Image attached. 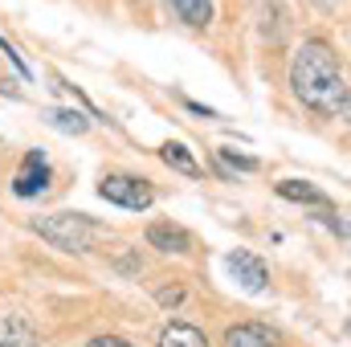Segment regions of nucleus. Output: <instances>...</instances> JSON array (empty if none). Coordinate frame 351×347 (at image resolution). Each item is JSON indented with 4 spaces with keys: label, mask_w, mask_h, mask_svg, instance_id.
I'll return each instance as SVG.
<instances>
[{
    "label": "nucleus",
    "mask_w": 351,
    "mask_h": 347,
    "mask_svg": "<svg viewBox=\"0 0 351 347\" xmlns=\"http://www.w3.org/2000/svg\"><path fill=\"white\" fill-rule=\"evenodd\" d=\"M290 90L306 110H315L323 119H348L351 94H348V78H343V62H339L331 41L311 37V41H302L294 49V58H290Z\"/></svg>",
    "instance_id": "nucleus-1"
},
{
    "label": "nucleus",
    "mask_w": 351,
    "mask_h": 347,
    "mask_svg": "<svg viewBox=\"0 0 351 347\" xmlns=\"http://www.w3.org/2000/svg\"><path fill=\"white\" fill-rule=\"evenodd\" d=\"M33 233L45 237L53 250H66V254H90L106 229L98 221H90L86 213H53V217H37L33 221Z\"/></svg>",
    "instance_id": "nucleus-2"
},
{
    "label": "nucleus",
    "mask_w": 351,
    "mask_h": 347,
    "mask_svg": "<svg viewBox=\"0 0 351 347\" xmlns=\"http://www.w3.org/2000/svg\"><path fill=\"white\" fill-rule=\"evenodd\" d=\"M98 196L106 200V204H119V208H131V213H143V208H152V200H156V192H152V180H139V176H102V184H98Z\"/></svg>",
    "instance_id": "nucleus-3"
},
{
    "label": "nucleus",
    "mask_w": 351,
    "mask_h": 347,
    "mask_svg": "<svg viewBox=\"0 0 351 347\" xmlns=\"http://www.w3.org/2000/svg\"><path fill=\"white\" fill-rule=\"evenodd\" d=\"M49 188V160H45V152H29L25 160H21V168L12 176V192L21 196V200H33V196H41Z\"/></svg>",
    "instance_id": "nucleus-4"
},
{
    "label": "nucleus",
    "mask_w": 351,
    "mask_h": 347,
    "mask_svg": "<svg viewBox=\"0 0 351 347\" xmlns=\"http://www.w3.org/2000/svg\"><path fill=\"white\" fill-rule=\"evenodd\" d=\"M225 265H229V274L241 282V290H250V294H262L265 286H269L265 261L258 258V254H250V250H233V254L225 258Z\"/></svg>",
    "instance_id": "nucleus-5"
},
{
    "label": "nucleus",
    "mask_w": 351,
    "mask_h": 347,
    "mask_svg": "<svg viewBox=\"0 0 351 347\" xmlns=\"http://www.w3.org/2000/svg\"><path fill=\"white\" fill-rule=\"evenodd\" d=\"M147 246L160 250V254H188L192 233L184 225H172V221H156V225H147Z\"/></svg>",
    "instance_id": "nucleus-6"
},
{
    "label": "nucleus",
    "mask_w": 351,
    "mask_h": 347,
    "mask_svg": "<svg viewBox=\"0 0 351 347\" xmlns=\"http://www.w3.org/2000/svg\"><path fill=\"white\" fill-rule=\"evenodd\" d=\"M274 188H278V196H282V200H294V204H315V208H331V196H327L323 188L306 184V180H278Z\"/></svg>",
    "instance_id": "nucleus-7"
},
{
    "label": "nucleus",
    "mask_w": 351,
    "mask_h": 347,
    "mask_svg": "<svg viewBox=\"0 0 351 347\" xmlns=\"http://www.w3.org/2000/svg\"><path fill=\"white\" fill-rule=\"evenodd\" d=\"M0 347H41L37 327H33L25 315H8V319H0Z\"/></svg>",
    "instance_id": "nucleus-8"
},
{
    "label": "nucleus",
    "mask_w": 351,
    "mask_h": 347,
    "mask_svg": "<svg viewBox=\"0 0 351 347\" xmlns=\"http://www.w3.org/2000/svg\"><path fill=\"white\" fill-rule=\"evenodd\" d=\"M168 8L188 29H208L213 25V0H168Z\"/></svg>",
    "instance_id": "nucleus-9"
},
{
    "label": "nucleus",
    "mask_w": 351,
    "mask_h": 347,
    "mask_svg": "<svg viewBox=\"0 0 351 347\" xmlns=\"http://www.w3.org/2000/svg\"><path fill=\"white\" fill-rule=\"evenodd\" d=\"M225 347H274V335L258 323H237L225 331Z\"/></svg>",
    "instance_id": "nucleus-10"
},
{
    "label": "nucleus",
    "mask_w": 351,
    "mask_h": 347,
    "mask_svg": "<svg viewBox=\"0 0 351 347\" xmlns=\"http://www.w3.org/2000/svg\"><path fill=\"white\" fill-rule=\"evenodd\" d=\"M156 347H208V339H204V331H196L192 323H168V327L160 331V344Z\"/></svg>",
    "instance_id": "nucleus-11"
},
{
    "label": "nucleus",
    "mask_w": 351,
    "mask_h": 347,
    "mask_svg": "<svg viewBox=\"0 0 351 347\" xmlns=\"http://www.w3.org/2000/svg\"><path fill=\"white\" fill-rule=\"evenodd\" d=\"M45 123L62 135H86L90 131V119L82 110H45Z\"/></svg>",
    "instance_id": "nucleus-12"
},
{
    "label": "nucleus",
    "mask_w": 351,
    "mask_h": 347,
    "mask_svg": "<svg viewBox=\"0 0 351 347\" xmlns=\"http://www.w3.org/2000/svg\"><path fill=\"white\" fill-rule=\"evenodd\" d=\"M160 160L180 176H200V164L192 160V152H188L184 143H164V147H160Z\"/></svg>",
    "instance_id": "nucleus-13"
},
{
    "label": "nucleus",
    "mask_w": 351,
    "mask_h": 347,
    "mask_svg": "<svg viewBox=\"0 0 351 347\" xmlns=\"http://www.w3.org/2000/svg\"><path fill=\"white\" fill-rule=\"evenodd\" d=\"M217 160L229 164V168H237V172H258V160H254V156H237V152H229V147H221Z\"/></svg>",
    "instance_id": "nucleus-14"
},
{
    "label": "nucleus",
    "mask_w": 351,
    "mask_h": 347,
    "mask_svg": "<svg viewBox=\"0 0 351 347\" xmlns=\"http://www.w3.org/2000/svg\"><path fill=\"white\" fill-rule=\"evenodd\" d=\"M0 49H4V53H8V62H12V66H16V70H21V78H29V74H33V70H29V66H25V58H21V53H16V49H12V45H8V41H4V37H0Z\"/></svg>",
    "instance_id": "nucleus-15"
},
{
    "label": "nucleus",
    "mask_w": 351,
    "mask_h": 347,
    "mask_svg": "<svg viewBox=\"0 0 351 347\" xmlns=\"http://www.w3.org/2000/svg\"><path fill=\"white\" fill-rule=\"evenodd\" d=\"M86 347H131V344H127L123 335H94Z\"/></svg>",
    "instance_id": "nucleus-16"
},
{
    "label": "nucleus",
    "mask_w": 351,
    "mask_h": 347,
    "mask_svg": "<svg viewBox=\"0 0 351 347\" xmlns=\"http://www.w3.org/2000/svg\"><path fill=\"white\" fill-rule=\"evenodd\" d=\"M156 298H160V302H164V307H180V298H184V290H180V286H172V290H168V286H164V290H160V294H156Z\"/></svg>",
    "instance_id": "nucleus-17"
}]
</instances>
